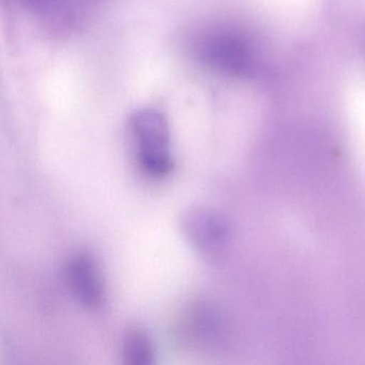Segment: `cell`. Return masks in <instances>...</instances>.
<instances>
[{
	"instance_id": "cell-1",
	"label": "cell",
	"mask_w": 365,
	"mask_h": 365,
	"mask_svg": "<svg viewBox=\"0 0 365 365\" xmlns=\"http://www.w3.org/2000/svg\"><path fill=\"white\" fill-rule=\"evenodd\" d=\"M129 134L136 160L147 174L163 177L172 172L170 125L159 110H136L130 118Z\"/></svg>"
},
{
	"instance_id": "cell-5",
	"label": "cell",
	"mask_w": 365,
	"mask_h": 365,
	"mask_svg": "<svg viewBox=\"0 0 365 365\" xmlns=\"http://www.w3.org/2000/svg\"><path fill=\"white\" fill-rule=\"evenodd\" d=\"M155 345L142 327L130 326L123 339V358L127 365H151L155 363Z\"/></svg>"
},
{
	"instance_id": "cell-3",
	"label": "cell",
	"mask_w": 365,
	"mask_h": 365,
	"mask_svg": "<svg viewBox=\"0 0 365 365\" xmlns=\"http://www.w3.org/2000/svg\"><path fill=\"white\" fill-rule=\"evenodd\" d=\"M219 327V315L215 307L207 302L196 301L179 314L173 327V335L183 348L202 349L215 341Z\"/></svg>"
},
{
	"instance_id": "cell-4",
	"label": "cell",
	"mask_w": 365,
	"mask_h": 365,
	"mask_svg": "<svg viewBox=\"0 0 365 365\" xmlns=\"http://www.w3.org/2000/svg\"><path fill=\"white\" fill-rule=\"evenodd\" d=\"M66 279L72 296L85 309L96 311L106 302V285L101 270L89 254H76L69 260Z\"/></svg>"
},
{
	"instance_id": "cell-2",
	"label": "cell",
	"mask_w": 365,
	"mask_h": 365,
	"mask_svg": "<svg viewBox=\"0 0 365 365\" xmlns=\"http://www.w3.org/2000/svg\"><path fill=\"white\" fill-rule=\"evenodd\" d=\"M179 227L190 247L206 259L217 258L225 247L227 230L212 209L192 206L181 213Z\"/></svg>"
}]
</instances>
